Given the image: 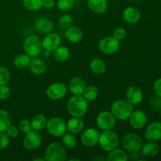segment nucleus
I'll return each mask as SVG.
<instances>
[{
	"label": "nucleus",
	"instance_id": "f257e3e1",
	"mask_svg": "<svg viewBox=\"0 0 161 161\" xmlns=\"http://www.w3.org/2000/svg\"><path fill=\"white\" fill-rule=\"evenodd\" d=\"M68 112L72 117H83L88 109V102L83 95H74L67 103Z\"/></svg>",
	"mask_w": 161,
	"mask_h": 161
},
{
	"label": "nucleus",
	"instance_id": "f03ea898",
	"mask_svg": "<svg viewBox=\"0 0 161 161\" xmlns=\"http://www.w3.org/2000/svg\"><path fill=\"white\" fill-rule=\"evenodd\" d=\"M134 111V107L132 104L127 100L115 101L111 105V113L115 118L119 120H127Z\"/></svg>",
	"mask_w": 161,
	"mask_h": 161
},
{
	"label": "nucleus",
	"instance_id": "7ed1b4c3",
	"mask_svg": "<svg viewBox=\"0 0 161 161\" xmlns=\"http://www.w3.org/2000/svg\"><path fill=\"white\" fill-rule=\"evenodd\" d=\"M98 143L102 149L106 152H110L119 146V136L112 130H103V132L100 134Z\"/></svg>",
	"mask_w": 161,
	"mask_h": 161
},
{
	"label": "nucleus",
	"instance_id": "20e7f679",
	"mask_svg": "<svg viewBox=\"0 0 161 161\" xmlns=\"http://www.w3.org/2000/svg\"><path fill=\"white\" fill-rule=\"evenodd\" d=\"M23 49L25 53L31 58L38 57L43 50L42 40L34 35L28 36L24 41Z\"/></svg>",
	"mask_w": 161,
	"mask_h": 161
},
{
	"label": "nucleus",
	"instance_id": "39448f33",
	"mask_svg": "<svg viewBox=\"0 0 161 161\" xmlns=\"http://www.w3.org/2000/svg\"><path fill=\"white\" fill-rule=\"evenodd\" d=\"M46 161H64L67 159L64 146L58 142H52L47 146L44 153Z\"/></svg>",
	"mask_w": 161,
	"mask_h": 161
},
{
	"label": "nucleus",
	"instance_id": "423d86ee",
	"mask_svg": "<svg viewBox=\"0 0 161 161\" xmlns=\"http://www.w3.org/2000/svg\"><path fill=\"white\" fill-rule=\"evenodd\" d=\"M122 146L124 150L130 153H138L142 147L143 142L141 137L135 133L126 134L122 138Z\"/></svg>",
	"mask_w": 161,
	"mask_h": 161
},
{
	"label": "nucleus",
	"instance_id": "0eeeda50",
	"mask_svg": "<svg viewBox=\"0 0 161 161\" xmlns=\"http://www.w3.org/2000/svg\"><path fill=\"white\" fill-rule=\"evenodd\" d=\"M47 131L52 136L61 137L67 131V124L60 117H51L47 123Z\"/></svg>",
	"mask_w": 161,
	"mask_h": 161
},
{
	"label": "nucleus",
	"instance_id": "6e6552de",
	"mask_svg": "<svg viewBox=\"0 0 161 161\" xmlns=\"http://www.w3.org/2000/svg\"><path fill=\"white\" fill-rule=\"evenodd\" d=\"M119 48V41L115 39L113 36H107L100 40L98 43V49L104 54L111 55L116 53Z\"/></svg>",
	"mask_w": 161,
	"mask_h": 161
},
{
	"label": "nucleus",
	"instance_id": "1a4fd4ad",
	"mask_svg": "<svg viewBox=\"0 0 161 161\" xmlns=\"http://www.w3.org/2000/svg\"><path fill=\"white\" fill-rule=\"evenodd\" d=\"M42 142V136L39 131L33 130L25 134V136L24 137L23 139V146L27 150H36L40 147Z\"/></svg>",
	"mask_w": 161,
	"mask_h": 161
},
{
	"label": "nucleus",
	"instance_id": "9d476101",
	"mask_svg": "<svg viewBox=\"0 0 161 161\" xmlns=\"http://www.w3.org/2000/svg\"><path fill=\"white\" fill-rule=\"evenodd\" d=\"M96 124L101 130H112L116 125V118L111 112L102 111L97 115Z\"/></svg>",
	"mask_w": 161,
	"mask_h": 161
},
{
	"label": "nucleus",
	"instance_id": "9b49d317",
	"mask_svg": "<svg viewBox=\"0 0 161 161\" xmlns=\"http://www.w3.org/2000/svg\"><path fill=\"white\" fill-rule=\"evenodd\" d=\"M67 86L62 83H53L47 87L46 94L50 99L58 101L64 98L67 94Z\"/></svg>",
	"mask_w": 161,
	"mask_h": 161
},
{
	"label": "nucleus",
	"instance_id": "f8f14e48",
	"mask_svg": "<svg viewBox=\"0 0 161 161\" xmlns=\"http://www.w3.org/2000/svg\"><path fill=\"white\" fill-rule=\"evenodd\" d=\"M100 134L96 129L87 128L82 133L80 140L82 144L86 147H94L98 144Z\"/></svg>",
	"mask_w": 161,
	"mask_h": 161
},
{
	"label": "nucleus",
	"instance_id": "ddd939ff",
	"mask_svg": "<svg viewBox=\"0 0 161 161\" xmlns=\"http://www.w3.org/2000/svg\"><path fill=\"white\" fill-rule=\"evenodd\" d=\"M42 47L47 52L54 51L61 46V39L57 33H48L42 41Z\"/></svg>",
	"mask_w": 161,
	"mask_h": 161
},
{
	"label": "nucleus",
	"instance_id": "4468645a",
	"mask_svg": "<svg viewBox=\"0 0 161 161\" xmlns=\"http://www.w3.org/2000/svg\"><path fill=\"white\" fill-rule=\"evenodd\" d=\"M129 123L132 128L135 130H141L146 126L147 123V117L146 115L142 111L137 110L133 111L131 115L129 117Z\"/></svg>",
	"mask_w": 161,
	"mask_h": 161
},
{
	"label": "nucleus",
	"instance_id": "2eb2a0df",
	"mask_svg": "<svg viewBox=\"0 0 161 161\" xmlns=\"http://www.w3.org/2000/svg\"><path fill=\"white\" fill-rule=\"evenodd\" d=\"M145 137L149 142H157L161 139V123L153 122L149 124L145 131Z\"/></svg>",
	"mask_w": 161,
	"mask_h": 161
},
{
	"label": "nucleus",
	"instance_id": "dca6fc26",
	"mask_svg": "<svg viewBox=\"0 0 161 161\" xmlns=\"http://www.w3.org/2000/svg\"><path fill=\"white\" fill-rule=\"evenodd\" d=\"M86 87V82L81 77H73L69 81V89L70 92L74 95H82Z\"/></svg>",
	"mask_w": 161,
	"mask_h": 161
},
{
	"label": "nucleus",
	"instance_id": "f3484780",
	"mask_svg": "<svg viewBox=\"0 0 161 161\" xmlns=\"http://www.w3.org/2000/svg\"><path fill=\"white\" fill-rule=\"evenodd\" d=\"M127 100L133 105H138L141 103L143 99V94L141 89L136 86H132L127 89L126 92Z\"/></svg>",
	"mask_w": 161,
	"mask_h": 161
},
{
	"label": "nucleus",
	"instance_id": "a211bd4d",
	"mask_svg": "<svg viewBox=\"0 0 161 161\" xmlns=\"http://www.w3.org/2000/svg\"><path fill=\"white\" fill-rule=\"evenodd\" d=\"M34 28L36 31L42 34H48L53 30V25L51 20L47 17H39L34 23Z\"/></svg>",
	"mask_w": 161,
	"mask_h": 161
},
{
	"label": "nucleus",
	"instance_id": "6ab92c4d",
	"mask_svg": "<svg viewBox=\"0 0 161 161\" xmlns=\"http://www.w3.org/2000/svg\"><path fill=\"white\" fill-rule=\"evenodd\" d=\"M140 17H141L140 11L133 6H129L126 8L123 12V18L128 24H131V25L136 24L140 20Z\"/></svg>",
	"mask_w": 161,
	"mask_h": 161
},
{
	"label": "nucleus",
	"instance_id": "aec40b11",
	"mask_svg": "<svg viewBox=\"0 0 161 161\" xmlns=\"http://www.w3.org/2000/svg\"><path fill=\"white\" fill-rule=\"evenodd\" d=\"M28 67L34 75H42L47 71V65L45 62L37 57L31 58Z\"/></svg>",
	"mask_w": 161,
	"mask_h": 161
},
{
	"label": "nucleus",
	"instance_id": "412c9836",
	"mask_svg": "<svg viewBox=\"0 0 161 161\" xmlns=\"http://www.w3.org/2000/svg\"><path fill=\"white\" fill-rule=\"evenodd\" d=\"M86 3L89 9L95 14H104L108 8V0H86Z\"/></svg>",
	"mask_w": 161,
	"mask_h": 161
},
{
	"label": "nucleus",
	"instance_id": "4be33fe9",
	"mask_svg": "<svg viewBox=\"0 0 161 161\" xmlns=\"http://www.w3.org/2000/svg\"><path fill=\"white\" fill-rule=\"evenodd\" d=\"M66 39L71 42L76 43L79 42L83 38V31L80 28L76 26H71L69 28H66L65 32H64Z\"/></svg>",
	"mask_w": 161,
	"mask_h": 161
},
{
	"label": "nucleus",
	"instance_id": "5701e85b",
	"mask_svg": "<svg viewBox=\"0 0 161 161\" xmlns=\"http://www.w3.org/2000/svg\"><path fill=\"white\" fill-rule=\"evenodd\" d=\"M67 130L72 134H79L84 128V122L80 117H72L68 121Z\"/></svg>",
	"mask_w": 161,
	"mask_h": 161
},
{
	"label": "nucleus",
	"instance_id": "b1692460",
	"mask_svg": "<svg viewBox=\"0 0 161 161\" xmlns=\"http://www.w3.org/2000/svg\"><path fill=\"white\" fill-rule=\"evenodd\" d=\"M142 153L145 157H156L160 152V147L157 143L153 142H149L146 144L142 145Z\"/></svg>",
	"mask_w": 161,
	"mask_h": 161
},
{
	"label": "nucleus",
	"instance_id": "393cba45",
	"mask_svg": "<svg viewBox=\"0 0 161 161\" xmlns=\"http://www.w3.org/2000/svg\"><path fill=\"white\" fill-rule=\"evenodd\" d=\"M47 119L44 115L38 114L32 118L31 121V128L36 131H40L47 127Z\"/></svg>",
	"mask_w": 161,
	"mask_h": 161
},
{
	"label": "nucleus",
	"instance_id": "a878e982",
	"mask_svg": "<svg viewBox=\"0 0 161 161\" xmlns=\"http://www.w3.org/2000/svg\"><path fill=\"white\" fill-rule=\"evenodd\" d=\"M90 69L93 73L96 75H102L106 70V65L104 61L100 58H94L91 61Z\"/></svg>",
	"mask_w": 161,
	"mask_h": 161
},
{
	"label": "nucleus",
	"instance_id": "bb28decb",
	"mask_svg": "<svg viewBox=\"0 0 161 161\" xmlns=\"http://www.w3.org/2000/svg\"><path fill=\"white\" fill-rule=\"evenodd\" d=\"M108 161H127V154L122 149H116L110 151L107 157Z\"/></svg>",
	"mask_w": 161,
	"mask_h": 161
},
{
	"label": "nucleus",
	"instance_id": "cd10ccee",
	"mask_svg": "<svg viewBox=\"0 0 161 161\" xmlns=\"http://www.w3.org/2000/svg\"><path fill=\"white\" fill-rule=\"evenodd\" d=\"M53 56H54L55 59L59 61V62H64L69 58L70 52H69V50L66 47L60 46L54 50Z\"/></svg>",
	"mask_w": 161,
	"mask_h": 161
},
{
	"label": "nucleus",
	"instance_id": "c85d7f7f",
	"mask_svg": "<svg viewBox=\"0 0 161 161\" xmlns=\"http://www.w3.org/2000/svg\"><path fill=\"white\" fill-rule=\"evenodd\" d=\"M11 125V117L5 109H0V132H6Z\"/></svg>",
	"mask_w": 161,
	"mask_h": 161
},
{
	"label": "nucleus",
	"instance_id": "c756f323",
	"mask_svg": "<svg viewBox=\"0 0 161 161\" xmlns=\"http://www.w3.org/2000/svg\"><path fill=\"white\" fill-rule=\"evenodd\" d=\"M31 61V58L28 55L25 54H19L15 57L14 60V64L17 69H25L28 67Z\"/></svg>",
	"mask_w": 161,
	"mask_h": 161
},
{
	"label": "nucleus",
	"instance_id": "7c9ffc66",
	"mask_svg": "<svg viewBox=\"0 0 161 161\" xmlns=\"http://www.w3.org/2000/svg\"><path fill=\"white\" fill-rule=\"evenodd\" d=\"M99 94L98 88L95 86H86L83 93V97L86 99L87 102H93L97 97Z\"/></svg>",
	"mask_w": 161,
	"mask_h": 161
},
{
	"label": "nucleus",
	"instance_id": "2f4dec72",
	"mask_svg": "<svg viewBox=\"0 0 161 161\" xmlns=\"http://www.w3.org/2000/svg\"><path fill=\"white\" fill-rule=\"evenodd\" d=\"M62 144L64 148L67 149H72L77 144L76 138L74 136V134L65 133L62 136Z\"/></svg>",
	"mask_w": 161,
	"mask_h": 161
},
{
	"label": "nucleus",
	"instance_id": "473e14b6",
	"mask_svg": "<svg viewBox=\"0 0 161 161\" xmlns=\"http://www.w3.org/2000/svg\"><path fill=\"white\" fill-rule=\"evenodd\" d=\"M23 5L30 11H38L42 8V0H23Z\"/></svg>",
	"mask_w": 161,
	"mask_h": 161
},
{
	"label": "nucleus",
	"instance_id": "72a5a7b5",
	"mask_svg": "<svg viewBox=\"0 0 161 161\" xmlns=\"http://www.w3.org/2000/svg\"><path fill=\"white\" fill-rule=\"evenodd\" d=\"M75 4V0H58L57 7L61 11H69Z\"/></svg>",
	"mask_w": 161,
	"mask_h": 161
},
{
	"label": "nucleus",
	"instance_id": "f704fd0d",
	"mask_svg": "<svg viewBox=\"0 0 161 161\" xmlns=\"http://www.w3.org/2000/svg\"><path fill=\"white\" fill-rule=\"evenodd\" d=\"M10 79V74L9 70L4 66L0 65V86L7 85Z\"/></svg>",
	"mask_w": 161,
	"mask_h": 161
},
{
	"label": "nucleus",
	"instance_id": "c9c22d12",
	"mask_svg": "<svg viewBox=\"0 0 161 161\" xmlns=\"http://www.w3.org/2000/svg\"><path fill=\"white\" fill-rule=\"evenodd\" d=\"M73 18L69 14H64L61 16L59 19V25L63 28H68L72 25Z\"/></svg>",
	"mask_w": 161,
	"mask_h": 161
},
{
	"label": "nucleus",
	"instance_id": "e433bc0d",
	"mask_svg": "<svg viewBox=\"0 0 161 161\" xmlns=\"http://www.w3.org/2000/svg\"><path fill=\"white\" fill-rule=\"evenodd\" d=\"M19 130L24 134H27L31 131L32 130L31 121L28 120V119H22L19 124Z\"/></svg>",
	"mask_w": 161,
	"mask_h": 161
},
{
	"label": "nucleus",
	"instance_id": "4c0bfd02",
	"mask_svg": "<svg viewBox=\"0 0 161 161\" xmlns=\"http://www.w3.org/2000/svg\"><path fill=\"white\" fill-rule=\"evenodd\" d=\"M126 35H127V32H126L125 28L122 27H118L113 31V36L118 41H121L126 37Z\"/></svg>",
	"mask_w": 161,
	"mask_h": 161
},
{
	"label": "nucleus",
	"instance_id": "58836bf2",
	"mask_svg": "<svg viewBox=\"0 0 161 161\" xmlns=\"http://www.w3.org/2000/svg\"><path fill=\"white\" fill-rule=\"evenodd\" d=\"M9 144V138L6 132H0V150L6 149Z\"/></svg>",
	"mask_w": 161,
	"mask_h": 161
},
{
	"label": "nucleus",
	"instance_id": "ea45409f",
	"mask_svg": "<svg viewBox=\"0 0 161 161\" xmlns=\"http://www.w3.org/2000/svg\"><path fill=\"white\" fill-rule=\"evenodd\" d=\"M11 91L10 88L6 85H1L0 86V99L6 100L10 96Z\"/></svg>",
	"mask_w": 161,
	"mask_h": 161
},
{
	"label": "nucleus",
	"instance_id": "a19ab883",
	"mask_svg": "<svg viewBox=\"0 0 161 161\" xmlns=\"http://www.w3.org/2000/svg\"><path fill=\"white\" fill-rule=\"evenodd\" d=\"M6 133L9 138H16L19 135V128H17L16 126L10 125L6 130Z\"/></svg>",
	"mask_w": 161,
	"mask_h": 161
},
{
	"label": "nucleus",
	"instance_id": "79ce46f5",
	"mask_svg": "<svg viewBox=\"0 0 161 161\" xmlns=\"http://www.w3.org/2000/svg\"><path fill=\"white\" fill-rule=\"evenodd\" d=\"M153 90L156 94L161 97V78L158 79L155 81L153 84Z\"/></svg>",
	"mask_w": 161,
	"mask_h": 161
},
{
	"label": "nucleus",
	"instance_id": "37998d69",
	"mask_svg": "<svg viewBox=\"0 0 161 161\" xmlns=\"http://www.w3.org/2000/svg\"><path fill=\"white\" fill-rule=\"evenodd\" d=\"M54 6V0H42V7L45 9H52Z\"/></svg>",
	"mask_w": 161,
	"mask_h": 161
},
{
	"label": "nucleus",
	"instance_id": "c03bdc74",
	"mask_svg": "<svg viewBox=\"0 0 161 161\" xmlns=\"http://www.w3.org/2000/svg\"><path fill=\"white\" fill-rule=\"evenodd\" d=\"M33 160H34V161H44V160H45V159H43V158H36V159H34Z\"/></svg>",
	"mask_w": 161,
	"mask_h": 161
},
{
	"label": "nucleus",
	"instance_id": "a18cd8bd",
	"mask_svg": "<svg viewBox=\"0 0 161 161\" xmlns=\"http://www.w3.org/2000/svg\"><path fill=\"white\" fill-rule=\"evenodd\" d=\"M72 160H76V161H80V160H79V159H75V158L69 159V161H72Z\"/></svg>",
	"mask_w": 161,
	"mask_h": 161
},
{
	"label": "nucleus",
	"instance_id": "49530a36",
	"mask_svg": "<svg viewBox=\"0 0 161 161\" xmlns=\"http://www.w3.org/2000/svg\"><path fill=\"white\" fill-rule=\"evenodd\" d=\"M160 114H161V108H160Z\"/></svg>",
	"mask_w": 161,
	"mask_h": 161
}]
</instances>
